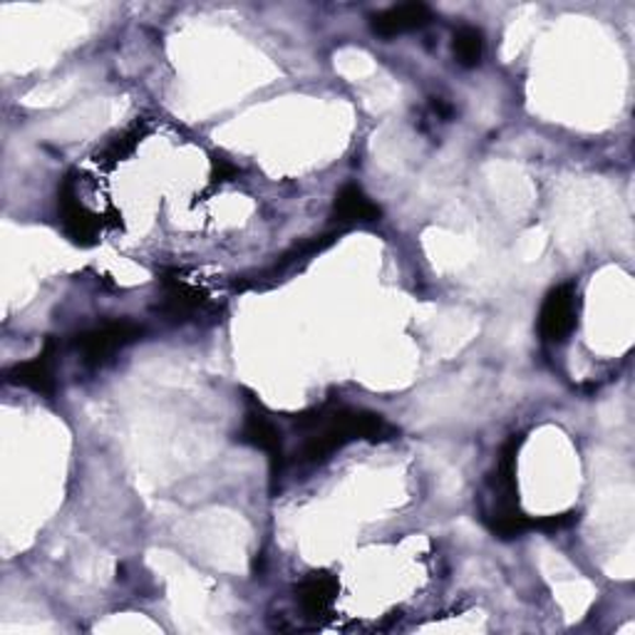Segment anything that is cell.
<instances>
[{
  "instance_id": "7c38bea8",
  "label": "cell",
  "mask_w": 635,
  "mask_h": 635,
  "mask_svg": "<svg viewBox=\"0 0 635 635\" xmlns=\"http://www.w3.org/2000/svg\"><path fill=\"white\" fill-rule=\"evenodd\" d=\"M145 123H137V125H132V127H127L123 135H117L115 139H112V142L107 145V149H105V159H109L112 164L115 162H123L125 157H129L135 152L137 149V145L142 142V137H145Z\"/></svg>"
},
{
  "instance_id": "8fae6325",
  "label": "cell",
  "mask_w": 635,
  "mask_h": 635,
  "mask_svg": "<svg viewBox=\"0 0 635 635\" xmlns=\"http://www.w3.org/2000/svg\"><path fill=\"white\" fill-rule=\"evenodd\" d=\"M204 303V296L180 278H166V311L172 315H189Z\"/></svg>"
},
{
  "instance_id": "8992f818",
  "label": "cell",
  "mask_w": 635,
  "mask_h": 635,
  "mask_svg": "<svg viewBox=\"0 0 635 635\" xmlns=\"http://www.w3.org/2000/svg\"><path fill=\"white\" fill-rule=\"evenodd\" d=\"M55 355H58V345L48 340L33 360L18 362L5 372L8 382L41 392V395H55Z\"/></svg>"
},
{
  "instance_id": "7a4b0ae2",
  "label": "cell",
  "mask_w": 635,
  "mask_h": 635,
  "mask_svg": "<svg viewBox=\"0 0 635 635\" xmlns=\"http://www.w3.org/2000/svg\"><path fill=\"white\" fill-rule=\"evenodd\" d=\"M578 323V293L572 284L551 288L539 311V335L546 343H564Z\"/></svg>"
},
{
  "instance_id": "30bf717a",
  "label": "cell",
  "mask_w": 635,
  "mask_h": 635,
  "mask_svg": "<svg viewBox=\"0 0 635 635\" xmlns=\"http://www.w3.org/2000/svg\"><path fill=\"white\" fill-rule=\"evenodd\" d=\"M452 53L462 68H476L484 58V35L476 27H460L452 37Z\"/></svg>"
},
{
  "instance_id": "6da1fadb",
  "label": "cell",
  "mask_w": 635,
  "mask_h": 635,
  "mask_svg": "<svg viewBox=\"0 0 635 635\" xmlns=\"http://www.w3.org/2000/svg\"><path fill=\"white\" fill-rule=\"evenodd\" d=\"M296 427L308 432L305 442L298 452V462L318 464L328 460L333 452L343 450L345 444L368 440L382 442L395 437V427L388 425L382 415L362 413L348 407H318L311 413L296 417Z\"/></svg>"
},
{
  "instance_id": "9c48e42d",
  "label": "cell",
  "mask_w": 635,
  "mask_h": 635,
  "mask_svg": "<svg viewBox=\"0 0 635 635\" xmlns=\"http://www.w3.org/2000/svg\"><path fill=\"white\" fill-rule=\"evenodd\" d=\"M335 596H338V581L328 574L305 576L296 588V599L308 619H318V615L328 613Z\"/></svg>"
},
{
  "instance_id": "3957f363",
  "label": "cell",
  "mask_w": 635,
  "mask_h": 635,
  "mask_svg": "<svg viewBox=\"0 0 635 635\" xmlns=\"http://www.w3.org/2000/svg\"><path fill=\"white\" fill-rule=\"evenodd\" d=\"M139 335H142V328L129 321H117V323H105L100 328H92L80 333L74 338V348L80 350L82 360L88 366H102L107 362L112 355H117L123 348H127L129 343H135Z\"/></svg>"
},
{
  "instance_id": "ba28073f",
  "label": "cell",
  "mask_w": 635,
  "mask_h": 635,
  "mask_svg": "<svg viewBox=\"0 0 635 635\" xmlns=\"http://www.w3.org/2000/svg\"><path fill=\"white\" fill-rule=\"evenodd\" d=\"M380 207L372 204L366 192L358 184H345L343 189L335 194L333 201V219L340 227H350V223H372L380 219Z\"/></svg>"
},
{
  "instance_id": "5b68a950",
  "label": "cell",
  "mask_w": 635,
  "mask_h": 635,
  "mask_svg": "<svg viewBox=\"0 0 635 635\" xmlns=\"http://www.w3.org/2000/svg\"><path fill=\"white\" fill-rule=\"evenodd\" d=\"M239 440L256 447V450L261 452H266L270 460V472H274V476H278V472H281V466H284V440H281V429L276 427L274 419L261 413L258 407L249 409L244 417V425H241Z\"/></svg>"
},
{
  "instance_id": "4fadbf2b",
  "label": "cell",
  "mask_w": 635,
  "mask_h": 635,
  "mask_svg": "<svg viewBox=\"0 0 635 635\" xmlns=\"http://www.w3.org/2000/svg\"><path fill=\"white\" fill-rule=\"evenodd\" d=\"M239 174V170L233 164H229L227 159H213V180L217 182H229V180H233V176Z\"/></svg>"
},
{
  "instance_id": "52a82bcc",
  "label": "cell",
  "mask_w": 635,
  "mask_h": 635,
  "mask_svg": "<svg viewBox=\"0 0 635 635\" xmlns=\"http://www.w3.org/2000/svg\"><path fill=\"white\" fill-rule=\"evenodd\" d=\"M432 21V11L425 3H403L392 5L388 11L372 15V31L382 37H395L413 33Z\"/></svg>"
},
{
  "instance_id": "277c9868",
  "label": "cell",
  "mask_w": 635,
  "mask_h": 635,
  "mask_svg": "<svg viewBox=\"0 0 635 635\" xmlns=\"http://www.w3.org/2000/svg\"><path fill=\"white\" fill-rule=\"evenodd\" d=\"M58 211H60L62 231L68 233V239L74 241L78 246H92L100 239L102 219L80 201L78 192H74L72 176H65V182L60 186Z\"/></svg>"
}]
</instances>
